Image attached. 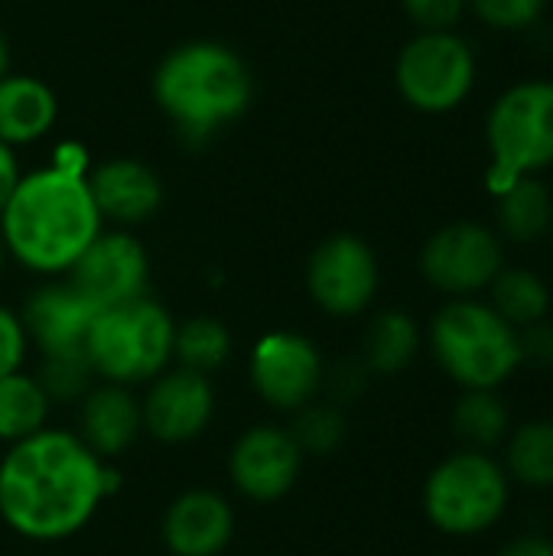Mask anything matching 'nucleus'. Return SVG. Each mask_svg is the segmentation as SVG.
Wrapping results in <instances>:
<instances>
[{"label": "nucleus", "instance_id": "f257e3e1", "mask_svg": "<svg viewBox=\"0 0 553 556\" xmlns=\"http://www.w3.org/2000/svg\"><path fill=\"white\" fill-rule=\"evenodd\" d=\"M121 489L114 463L95 456L75 430L46 427L7 446L0 459V521L29 544L81 534Z\"/></svg>", "mask_w": 553, "mask_h": 556}, {"label": "nucleus", "instance_id": "f03ea898", "mask_svg": "<svg viewBox=\"0 0 553 556\" xmlns=\"http://www.w3.org/2000/svg\"><path fill=\"white\" fill-rule=\"evenodd\" d=\"M101 225L104 218L88 189L85 150L75 143L62 147L52 166L20 176L0 212L7 257L42 277L68 274L101 235Z\"/></svg>", "mask_w": 553, "mask_h": 556}, {"label": "nucleus", "instance_id": "7ed1b4c3", "mask_svg": "<svg viewBox=\"0 0 553 556\" xmlns=\"http://www.w3.org/2000/svg\"><path fill=\"white\" fill-rule=\"evenodd\" d=\"M153 98L186 140H209L244 117L254 101V75L231 46L192 39L156 65Z\"/></svg>", "mask_w": 553, "mask_h": 556}, {"label": "nucleus", "instance_id": "20e7f679", "mask_svg": "<svg viewBox=\"0 0 553 556\" xmlns=\"http://www.w3.org/2000/svg\"><path fill=\"white\" fill-rule=\"evenodd\" d=\"M437 368L460 391H502L521 368V339L489 300H447L424 336Z\"/></svg>", "mask_w": 553, "mask_h": 556}, {"label": "nucleus", "instance_id": "39448f33", "mask_svg": "<svg viewBox=\"0 0 553 556\" xmlns=\"http://www.w3.org/2000/svg\"><path fill=\"white\" fill-rule=\"evenodd\" d=\"M515 485L499 456L456 450L440 459L420 489V508L433 531L473 541L489 534L512 508Z\"/></svg>", "mask_w": 553, "mask_h": 556}, {"label": "nucleus", "instance_id": "423d86ee", "mask_svg": "<svg viewBox=\"0 0 553 556\" xmlns=\"http://www.w3.org/2000/svg\"><path fill=\"white\" fill-rule=\"evenodd\" d=\"M176 323L150 296L101 309L88 329L85 352L95 378L108 384H150L173 365Z\"/></svg>", "mask_w": 553, "mask_h": 556}, {"label": "nucleus", "instance_id": "0eeeda50", "mask_svg": "<svg viewBox=\"0 0 553 556\" xmlns=\"http://www.w3.org/2000/svg\"><path fill=\"white\" fill-rule=\"evenodd\" d=\"M492 195L518 176L553 166V78H521L495 94L486 114Z\"/></svg>", "mask_w": 553, "mask_h": 556}, {"label": "nucleus", "instance_id": "6e6552de", "mask_svg": "<svg viewBox=\"0 0 553 556\" xmlns=\"http://www.w3.org/2000/svg\"><path fill=\"white\" fill-rule=\"evenodd\" d=\"M476 78L479 59L456 29H417L394 59V88L401 101L430 117L463 108Z\"/></svg>", "mask_w": 553, "mask_h": 556}, {"label": "nucleus", "instance_id": "1a4fd4ad", "mask_svg": "<svg viewBox=\"0 0 553 556\" xmlns=\"http://www.w3.org/2000/svg\"><path fill=\"white\" fill-rule=\"evenodd\" d=\"M505 267V241L486 222H450L420 248V277L443 296H482Z\"/></svg>", "mask_w": 553, "mask_h": 556}, {"label": "nucleus", "instance_id": "9d476101", "mask_svg": "<svg viewBox=\"0 0 553 556\" xmlns=\"http://www.w3.org/2000/svg\"><path fill=\"white\" fill-rule=\"evenodd\" d=\"M381 287V267L359 235H329L306 261V293L332 319L362 316Z\"/></svg>", "mask_w": 553, "mask_h": 556}, {"label": "nucleus", "instance_id": "9b49d317", "mask_svg": "<svg viewBox=\"0 0 553 556\" xmlns=\"http://www.w3.org/2000/svg\"><path fill=\"white\" fill-rule=\"evenodd\" d=\"M323 378L326 365L316 342L290 329L261 336L248 355V381L254 394L277 414H297L316 401Z\"/></svg>", "mask_w": 553, "mask_h": 556}, {"label": "nucleus", "instance_id": "f8f14e48", "mask_svg": "<svg viewBox=\"0 0 553 556\" xmlns=\"http://www.w3.org/2000/svg\"><path fill=\"white\" fill-rule=\"evenodd\" d=\"M303 459L290 427L254 424L228 450V482L244 502L274 505L297 489Z\"/></svg>", "mask_w": 553, "mask_h": 556}, {"label": "nucleus", "instance_id": "ddd939ff", "mask_svg": "<svg viewBox=\"0 0 553 556\" xmlns=\"http://www.w3.org/2000/svg\"><path fill=\"white\" fill-rule=\"evenodd\" d=\"M65 280L101 313V309L147 296L150 257H147V248L134 235L101 228V235L72 264Z\"/></svg>", "mask_w": 553, "mask_h": 556}, {"label": "nucleus", "instance_id": "4468645a", "mask_svg": "<svg viewBox=\"0 0 553 556\" xmlns=\"http://www.w3.org/2000/svg\"><path fill=\"white\" fill-rule=\"evenodd\" d=\"M143 433L163 446H186L199 440L215 417V388L209 375L189 368H166L147 384L140 397Z\"/></svg>", "mask_w": 553, "mask_h": 556}, {"label": "nucleus", "instance_id": "2eb2a0df", "mask_svg": "<svg viewBox=\"0 0 553 556\" xmlns=\"http://www.w3.org/2000/svg\"><path fill=\"white\" fill-rule=\"evenodd\" d=\"M235 531V505L215 489L179 492L160 518V541L169 556H222Z\"/></svg>", "mask_w": 553, "mask_h": 556}, {"label": "nucleus", "instance_id": "dca6fc26", "mask_svg": "<svg viewBox=\"0 0 553 556\" xmlns=\"http://www.w3.org/2000/svg\"><path fill=\"white\" fill-rule=\"evenodd\" d=\"M95 316L98 309L68 280L36 287L20 309L23 329L39 349V355L85 352V339Z\"/></svg>", "mask_w": 553, "mask_h": 556}, {"label": "nucleus", "instance_id": "f3484780", "mask_svg": "<svg viewBox=\"0 0 553 556\" xmlns=\"http://www.w3.org/2000/svg\"><path fill=\"white\" fill-rule=\"evenodd\" d=\"M75 433L95 456L114 463L143 437L140 397L134 394V388L124 384H91V391L78 401Z\"/></svg>", "mask_w": 553, "mask_h": 556}, {"label": "nucleus", "instance_id": "a211bd4d", "mask_svg": "<svg viewBox=\"0 0 553 556\" xmlns=\"http://www.w3.org/2000/svg\"><path fill=\"white\" fill-rule=\"evenodd\" d=\"M88 189L101 218H111L117 225H140L153 218L163 205L160 176L134 156H117L95 166L88 173Z\"/></svg>", "mask_w": 553, "mask_h": 556}, {"label": "nucleus", "instance_id": "6ab92c4d", "mask_svg": "<svg viewBox=\"0 0 553 556\" xmlns=\"http://www.w3.org/2000/svg\"><path fill=\"white\" fill-rule=\"evenodd\" d=\"M59 117L55 91L33 75H3L0 78V143L23 147L36 143L52 130Z\"/></svg>", "mask_w": 553, "mask_h": 556}, {"label": "nucleus", "instance_id": "aec40b11", "mask_svg": "<svg viewBox=\"0 0 553 556\" xmlns=\"http://www.w3.org/2000/svg\"><path fill=\"white\" fill-rule=\"evenodd\" d=\"M551 225L553 195L538 176H518L495 192V231L505 244H538Z\"/></svg>", "mask_w": 553, "mask_h": 556}, {"label": "nucleus", "instance_id": "412c9836", "mask_svg": "<svg viewBox=\"0 0 553 556\" xmlns=\"http://www.w3.org/2000/svg\"><path fill=\"white\" fill-rule=\"evenodd\" d=\"M424 349V329L420 323L404 313V309H381L368 329H365V342H362V362L368 365L372 375H401L404 368L414 365V358Z\"/></svg>", "mask_w": 553, "mask_h": 556}, {"label": "nucleus", "instance_id": "4be33fe9", "mask_svg": "<svg viewBox=\"0 0 553 556\" xmlns=\"http://www.w3.org/2000/svg\"><path fill=\"white\" fill-rule=\"evenodd\" d=\"M502 466L512 485L553 492V417H535L512 427L502 443Z\"/></svg>", "mask_w": 553, "mask_h": 556}, {"label": "nucleus", "instance_id": "5701e85b", "mask_svg": "<svg viewBox=\"0 0 553 556\" xmlns=\"http://www.w3.org/2000/svg\"><path fill=\"white\" fill-rule=\"evenodd\" d=\"M512 427V407L499 391H463L450 410V430L463 450L495 453Z\"/></svg>", "mask_w": 553, "mask_h": 556}, {"label": "nucleus", "instance_id": "b1692460", "mask_svg": "<svg viewBox=\"0 0 553 556\" xmlns=\"http://www.w3.org/2000/svg\"><path fill=\"white\" fill-rule=\"evenodd\" d=\"M489 306L505 319L512 323L515 329H525V326H535L541 319L551 316L553 293L548 287V280L531 270V267H502L499 277L489 283Z\"/></svg>", "mask_w": 553, "mask_h": 556}, {"label": "nucleus", "instance_id": "393cba45", "mask_svg": "<svg viewBox=\"0 0 553 556\" xmlns=\"http://www.w3.org/2000/svg\"><path fill=\"white\" fill-rule=\"evenodd\" d=\"M52 397L29 371H13L0 378V443L13 446L49 427Z\"/></svg>", "mask_w": 553, "mask_h": 556}, {"label": "nucleus", "instance_id": "a878e982", "mask_svg": "<svg viewBox=\"0 0 553 556\" xmlns=\"http://www.w3.org/2000/svg\"><path fill=\"white\" fill-rule=\"evenodd\" d=\"M231 332L222 319L215 316H192L186 323H176V339H173V362L179 368L199 371V375H215L218 368L228 365L231 358Z\"/></svg>", "mask_w": 553, "mask_h": 556}, {"label": "nucleus", "instance_id": "bb28decb", "mask_svg": "<svg viewBox=\"0 0 553 556\" xmlns=\"http://www.w3.org/2000/svg\"><path fill=\"white\" fill-rule=\"evenodd\" d=\"M290 417H293L290 433L303 450V456H332L349 437V420L342 407H336L332 401H310Z\"/></svg>", "mask_w": 553, "mask_h": 556}, {"label": "nucleus", "instance_id": "cd10ccee", "mask_svg": "<svg viewBox=\"0 0 553 556\" xmlns=\"http://www.w3.org/2000/svg\"><path fill=\"white\" fill-rule=\"evenodd\" d=\"M36 378L52 397V404H78L95 384V368L88 362V352H59L39 355Z\"/></svg>", "mask_w": 553, "mask_h": 556}, {"label": "nucleus", "instance_id": "c85d7f7f", "mask_svg": "<svg viewBox=\"0 0 553 556\" xmlns=\"http://www.w3.org/2000/svg\"><path fill=\"white\" fill-rule=\"evenodd\" d=\"M466 7L495 33H525L541 23L548 0H466Z\"/></svg>", "mask_w": 553, "mask_h": 556}, {"label": "nucleus", "instance_id": "c756f323", "mask_svg": "<svg viewBox=\"0 0 553 556\" xmlns=\"http://www.w3.org/2000/svg\"><path fill=\"white\" fill-rule=\"evenodd\" d=\"M368 378H372V371H368V365L362 358H345V362H339V365H332L326 371L323 391L329 394V401L336 407H345V404H355L365 394Z\"/></svg>", "mask_w": 553, "mask_h": 556}, {"label": "nucleus", "instance_id": "7c9ffc66", "mask_svg": "<svg viewBox=\"0 0 553 556\" xmlns=\"http://www.w3.org/2000/svg\"><path fill=\"white\" fill-rule=\"evenodd\" d=\"M401 7L417 29H456L469 13L466 0H401Z\"/></svg>", "mask_w": 553, "mask_h": 556}, {"label": "nucleus", "instance_id": "2f4dec72", "mask_svg": "<svg viewBox=\"0 0 553 556\" xmlns=\"http://www.w3.org/2000/svg\"><path fill=\"white\" fill-rule=\"evenodd\" d=\"M26 352H29V336L23 329L20 313L0 306V378L23 371Z\"/></svg>", "mask_w": 553, "mask_h": 556}, {"label": "nucleus", "instance_id": "473e14b6", "mask_svg": "<svg viewBox=\"0 0 553 556\" xmlns=\"http://www.w3.org/2000/svg\"><path fill=\"white\" fill-rule=\"evenodd\" d=\"M521 339V365L541 368V371H553V319H541L535 326L518 329Z\"/></svg>", "mask_w": 553, "mask_h": 556}, {"label": "nucleus", "instance_id": "72a5a7b5", "mask_svg": "<svg viewBox=\"0 0 553 556\" xmlns=\"http://www.w3.org/2000/svg\"><path fill=\"white\" fill-rule=\"evenodd\" d=\"M495 556H553V541L544 534H518L505 541Z\"/></svg>", "mask_w": 553, "mask_h": 556}, {"label": "nucleus", "instance_id": "f704fd0d", "mask_svg": "<svg viewBox=\"0 0 553 556\" xmlns=\"http://www.w3.org/2000/svg\"><path fill=\"white\" fill-rule=\"evenodd\" d=\"M20 176H23V173H20V163H16V156H13V147L0 143V212H3V205H7V199L13 195Z\"/></svg>", "mask_w": 553, "mask_h": 556}, {"label": "nucleus", "instance_id": "c9c22d12", "mask_svg": "<svg viewBox=\"0 0 553 556\" xmlns=\"http://www.w3.org/2000/svg\"><path fill=\"white\" fill-rule=\"evenodd\" d=\"M10 72V42H7V36L0 33V78Z\"/></svg>", "mask_w": 553, "mask_h": 556}, {"label": "nucleus", "instance_id": "e433bc0d", "mask_svg": "<svg viewBox=\"0 0 553 556\" xmlns=\"http://www.w3.org/2000/svg\"><path fill=\"white\" fill-rule=\"evenodd\" d=\"M3 264H7V248H3V238H0V274H3Z\"/></svg>", "mask_w": 553, "mask_h": 556}, {"label": "nucleus", "instance_id": "4c0bfd02", "mask_svg": "<svg viewBox=\"0 0 553 556\" xmlns=\"http://www.w3.org/2000/svg\"><path fill=\"white\" fill-rule=\"evenodd\" d=\"M548 238H551V248H553V225H551V235H548Z\"/></svg>", "mask_w": 553, "mask_h": 556}]
</instances>
